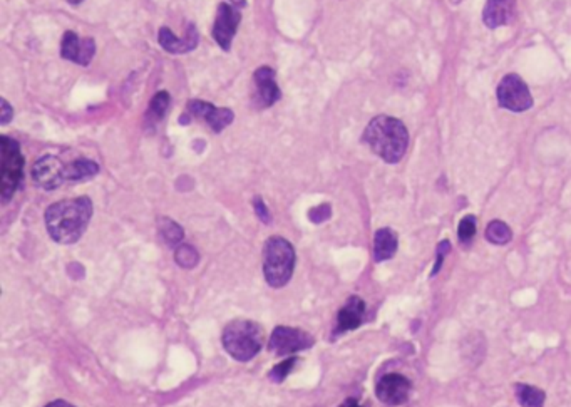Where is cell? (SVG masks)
I'll use <instances>...</instances> for the list:
<instances>
[{"mask_svg": "<svg viewBox=\"0 0 571 407\" xmlns=\"http://www.w3.org/2000/svg\"><path fill=\"white\" fill-rule=\"evenodd\" d=\"M91 217L93 201L87 196L63 200L46 209V226L54 242L71 245L84 235Z\"/></svg>", "mask_w": 571, "mask_h": 407, "instance_id": "obj_1", "label": "cell"}, {"mask_svg": "<svg viewBox=\"0 0 571 407\" xmlns=\"http://www.w3.org/2000/svg\"><path fill=\"white\" fill-rule=\"evenodd\" d=\"M364 143L386 163H399L409 146V131L398 117L377 116L369 122L362 136Z\"/></svg>", "mask_w": 571, "mask_h": 407, "instance_id": "obj_2", "label": "cell"}, {"mask_svg": "<svg viewBox=\"0 0 571 407\" xmlns=\"http://www.w3.org/2000/svg\"><path fill=\"white\" fill-rule=\"evenodd\" d=\"M263 345V332L258 323L237 318L225 327L223 347L235 361H251Z\"/></svg>", "mask_w": 571, "mask_h": 407, "instance_id": "obj_3", "label": "cell"}, {"mask_svg": "<svg viewBox=\"0 0 571 407\" xmlns=\"http://www.w3.org/2000/svg\"><path fill=\"white\" fill-rule=\"evenodd\" d=\"M295 269V250L289 240L272 236L265 243L263 273L270 287L282 288L290 282Z\"/></svg>", "mask_w": 571, "mask_h": 407, "instance_id": "obj_4", "label": "cell"}, {"mask_svg": "<svg viewBox=\"0 0 571 407\" xmlns=\"http://www.w3.org/2000/svg\"><path fill=\"white\" fill-rule=\"evenodd\" d=\"M24 157L15 139L2 136L0 138V195L7 201L14 196L22 179Z\"/></svg>", "mask_w": 571, "mask_h": 407, "instance_id": "obj_5", "label": "cell"}, {"mask_svg": "<svg viewBox=\"0 0 571 407\" xmlns=\"http://www.w3.org/2000/svg\"><path fill=\"white\" fill-rule=\"evenodd\" d=\"M496 96H498L499 106L508 111L523 112L533 108V96L530 93V87L518 74L504 76L499 82Z\"/></svg>", "mask_w": 571, "mask_h": 407, "instance_id": "obj_6", "label": "cell"}, {"mask_svg": "<svg viewBox=\"0 0 571 407\" xmlns=\"http://www.w3.org/2000/svg\"><path fill=\"white\" fill-rule=\"evenodd\" d=\"M312 345L313 337L308 335L307 332L282 325L273 330V334L268 340L270 352H273L278 357L290 356V354L300 352V350L312 347Z\"/></svg>", "mask_w": 571, "mask_h": 407, "instance_id": "obj_7", "label": "cell"}, {"mask_svg": "<svg viewBox=\"0 0 571 407\" xmlns=\"http://www.w3.org/2000/svg\"><path fill=\"white\" fill-rule=\"evenodd\" d=\"M239 22H242V14L237 7L226 2H221L218 6L215 25H213V37L223 51L232 49V41L237 34Z\"/></svg>", "mask_w": 571, "mask_h": 407, "instance_id": "obj_8", "label": "cell"}, {"mask_svg": "<svg viewBox=\"0 0 571 407\" xmlns=\"http://www.w3.org/2000/svg\"><path fill=\"white\" fill-rule=\"evenodd\" d=\"M65 166L59 157L46 155L41 160L36 161L32 166V179L34 183L42 190H58L63 183L67 181L65 178Z\"/></svg>", "mask_w": 571, "mask_h": 407, "instance_id": "obj_9", "label": "cell"}, {"mask_svg": "<svg viewBox=\"0 0 571 407\" xmlns=\"http://www.w3.org/2000/svg\"><path fill=\"white\" fill-rule=\"evenodd\" d=\"M411 389H412L411 380L404 377L402 374L392 372V374H386L381 380H379L376 386V394L383 404L400 406L409 401Z\"/></svg>", "mask_w": 571, "mask_h": 407, "instance_id": "obj_10", "label": "cell"}, {"mask_svg": "<svg viewBox=\"0 0 571 407\" xmlns=\"http://www.w3.org/2000/svg\"><path fill=\"white\" fill-rule=\"evenodd\" d=\"M186 111L188 115L195 117H202L208 122V126L215 131V133H221L226 126H230L235 119V115L232 109L226 108H215L213 104L206 103V101L193 99L186 104Z\"/></svg>", "mask_w": 571, "mask_h": 407, "instance_id": "obj_11", "label": "cell"}, {"mask_svg": "<svg viewBox=\"0 0 571 407\" xmlns=\"http://www.w3.org/2000/svg\"><path fill=\"white\" fill-rule=\"evenodd\" d=\"M96 54V42L93 37L81 39L76 32L69 30L64 34L60 44V56L79 65H89Z\"/></svg>", "mask_w": 571, "mask_h": 407, "instance_id": "obj_12", "label": "cell"}, {"mask_svg": "<svg viewBox=\"0 0 571 407\" xmlns=\"http://www.w3.org/2000/svg\"><path fill=\"white\" fill-rule=\"evenodd\" d=\"M255 104L258 108H270L282 98L280 87L277 86L275 71L268 65H261L254 74Z\"/></svg>", "mask_w": 571, "mask_h": 407, "instance_id": "obj_13", "label": "cell"}, {"mask_svg": "<svg viewBox=\"0 0 571 407\" xmlns=\"http://www.w3.org/2000/svg\"><path fill=\"white\" fill-rule=\"evenodd\" d=\"M198 30H196L195 24L188 25L185 37H176L168 27L159 29V46L169 54H186L196 49L198 46Z\"/></svg>", "mask_w": 571, "mask_h": 407, "instance_id": "obj_14", "label": "cell"}, {"mask_svg": "<svg viewBox=\"0 0 571 407\" xmlns=\"http://www.w3.org/2000/svg\"><path fill=\"white\" fill-rule=\"evenodd\" d=\"M514 8H516V0H487L483 11V22L490 29L506 25L513 19Z\"/></svg>", "mask_w": 571, "mask_h": 407, "instance_id": "obj_15", "label": "cell"}, {"mask_svg": "<svg viewBox=\"0 0 571 407\" xmlns=\"http://www.w3.org/2000/svg\"><path fill=\"white\" fill-rule=\"evenodd\" d=\"M364 312H365L364 300H362L360 297H350V299L347 300V304L340 309V312L337 315L339 334L348 330H355L362 323Z\"/></svg>", "mask_w": 571, "mask_h": 407, "instance_id": "obj_16", "label": "cell"}, {"mask_svg": "<svg viewBox=\"0 0 571 407\" xmlns=\"http://www.w3.org/2000/svg\"><path fill=\"white\" fill-rule=\"evenodd\" d=\"M399 247L398 233L390 228H381L374 236V258L376 261L390 260L395 255Z\"/></svg>", "mask_w": 571, "mask_h": 407, "instance_id": "obj_17", "label": "cell"}, {"mask_svg": "<svg viewBox=\"0 0 571 407\" xmlns=\"http://www.w3.org/2000/svg\"><path fill=\"white\" fill-rule=\"evenodd\" d=\"M99 173V164L91 160H76L65 166V178L67 181H87Z\"/></svg>", "mask_w": 571, "mask_h": 407, "instance_id": "obj_18", "label": "cell"}, {"mask_svg": "<svg viewBox=\"0 0 571 407\" xmlns=\"http://www.w3.org/2000/svg\"><path fill=\"white\" fill-rule=\"evenodd\" d=\"M514 392H516V399L523 407H543L544 401H546L544 391L534 386H528V384H516Z\"/></svg>", "mask_w": 571, "mask_h": 407, "instance_id": "obj_19", "label": "cell"}, {"mask_svg": "<svg viewBox=\"0 0 571 407\" xmlns=\"http://www.w3.org/2000/svg\"><path fill=\"white\" fill-rule=\"evenodd\" d=\"M486 240L492 245H506L511 242L513 231L504 221L492 220L490 225L486 226Z\"/></svg>", "mask_w": 571, "mask_h": 407, "instance_id": "obj_20", "label": "cell"}, {"mask_svg": "<svg viewBox=\"0 0 571 407\" xmlns=\"http://www.w3.org/2000/svg\"><path fill=\"white\" fill-rule=\"evenodd\" d=\"M159 233L169 247H174V245L180 243L183 236H185V231H183L181 226L176 221L169 220V218H161L159 220Z\"/></svg>", "mask_w": 571, "mask_h": 407, "instance_id": "obj_21", "label": "cell"}, {"mask_svg": "<svg viewBox=\"0 0 571 407\" xmlns=\"http://www.w3.org/2000/svg\"><path fill=\"white\" fill-rule=\"evenodd\" d=\"M169 94L166 91H159V93H156L155 98L151 99L150 103V111H147L146 117L152 122L163 119L164 115H166L168 108H169Z\"/></svg>", "mask_w": 571, "mask_h": 407, "instance_id": "obj_22", "label": "cell"}, {"mask_svg": "<svg viewBox=\"0 0 571 407\" xmlns=\"http://www.w3.org/2000/svg\"><path fill=\"white\" fill-rule=\"evenodd\" d=\"M174 260L183 269H193V266L198 265L199 255L196 252V248L191 247V245H181L174 252Z\"/></svg>", "mask_w": 571, "mask_h": 407, "instance_id": "obj_23", "label": "cell"}, {"mask_svg": "<svg viewBox=\"0 0 571 407\" xmlns=\"http://www.w3.org/2000/svg\"><path fill=\"white\" fill-rule=\"evenodd\" d=\"M476 217L473 214H468L464 217L459 223V228H457V236H459L461 243H469L471 240L476 235Z\"/></svg>", "mask_w": 571, "mask_h": 407, "instance_id": "obj_24", "label": "cell"}, {"mask_svg": "<svg viewBox=\"0 0 571 407\" xmlns=\"http://www.w3.org/2000/svg\"><path fill=\"white\" fill-rule=\"evenodd\" d=\"M449 252H451V242H449V240H442V242L438 245V248H435V265L433 271H431V277H435V273L441 270L444 258H446Z\"/></svg>", "mask_w": 571, "mask_h": 407, "instance_id": "obj_25", "label": "cell"}, {"mask_svg": "<svg viewBox=\"0 0 571 407\" xmlns=\"http://www.w3.org/2000/svg\"><path fill=\"white\" fill-rule=\"evenodd\" d=\"M295 362H296V358H287V361H283L282 364H278L275 369L272 370V374H270V377H272L273 380H275V382H282L283 379L287 377V375L290 374V370H291V367L295 366Z\"/></svg>", "mask_w": 571, "mask_h": 407, "instance_id": "obj_26", "label": "cell"}, {"mask_svg": "<svg viewBox=\"0 0 571 407\" xmlns=\"http://www.w3.org/2000/svg\"><path fill=\"white\" fill-rule=\"evenodd\" d=\"M332 214V209H330V205H320V207L310 209L308 217L313 223H324L330 218Z\"/></svg>", "mask_w": 571, "mask_h": 407, "instance_id": "obj_27", "label": "cell"}, {"mask_svg": "<svg viewBox=\"0 0 571 407\" xmlns=\"http://www.w3.org/2000/svg\"><path fill=\"white\" fill-rule=\"evenodd\" d=\"M254 208H255V213L258 214V218H260L261 221H263V223H270V221H272V217H270L268 208L265 207L263 200H261L260 196H256V198L254 200Z\"/></svg>", "mask_w": 571, "mask_h": 407, "instance_id": "obj_28", "label": "cell"}, {"mask_svg": "<svg viewBox=\"0 0 571 407\" xmlns=\"http://www.w3.org/2000/svg\"><path fill=\"white\" fill-rule=\"evenodd\" d=\"M0 104H2V106H0V119L2 121L0 122H2V124H7V122L14 117V109H12L11 104L7 103V99L0 101Z\"/></svg>", "mask_w": 571, "mask_h": 407, "instance_id": "obj_29", "label": "cell"}, {"mask_svg": "<svg viewBox=\"0 0 571 407\" xmlns=\"http://www.w3.org/2000/svg\"><path fill=\"white\" fill-rule=\"evenodd\" d=\"M46 407H76V406L69 404V402H65V401H54V402H51V404H47Z\"/></svg>", "mask_w": 571, "mask_h": 407, "instance_id": "obj_30", "label": "cell"}, {"mask_svg": "<svg viewBox=\"0 0 571 407\" xmlns=\"http://www.w3.org/2000/svg\"><path fill=\"white\" fill-rule=\"evenodd\" d=\"M340 407H362L355 399H347Z\"/></svg>", "mask_w": 571, "mask_h": 407, "instance_id": "obj_31", "label": "cell"}, {"mask_svg": "<svg viewBox=\"0 0 571 407\" xmlns=\"http://www.w3.org/2000/svg\"><path fill=\"white\" fill-rule=\"evenodd\" d=\"M230 4H232L233 7H245L247 0H230Z\"/></svg>", "mask_w": 571, "mask_h": 407, "instance_id": "obj_32", "label": "cell"}, {"mask_svg": "<svg viewBox=\"0 0 571 407\" xmlns=\"http://www.w3.org/2000/svg\"><path fill=\"white\" fill-rule=\"evenodd\" d=\"M69 4H72V6H77V4H81V2H84V0H67Z\"/></svg>", "mask_w": 571, "mask_h": 407, "instance_id": "obj_33", "label": "cell"}, {"mask_svg": "<svg viewBox=\"0 0 571 407\" xmlns=\"http://www.w3.org/2000/svg\"><path fill=\"white\" fill-rule=\"evenodd\" d=\"M449 2H451V4H459L461 0H449Z\"/></svg>", "mask_w": 571, "mask_h": 407, "instance_id": "obj_34", "label": "cell"}]
</instances>
